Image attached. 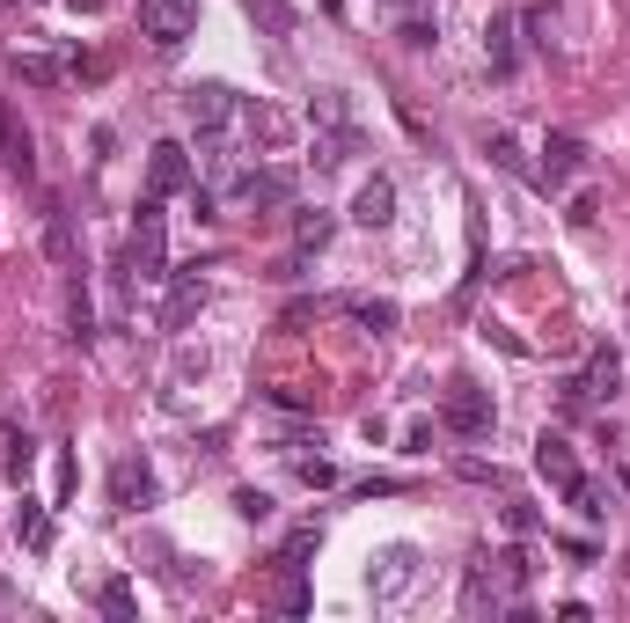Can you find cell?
<instances>
[{
  "label": "cell",
  "instance_id": "1",
  "mask_svg": "<svg viewBox=\"0 0 630 623\" xmlns=\"http://www.w3.org/2000/svg\"><path fill=\"white\" fill-rule=\"evenodd\" d=\"M521 587H528V551L506 543L499 557H477V565L462 573V616H469V623L506 616L513 601H521Z\"/></svg>",
  "mask_w": 630,
  "mask_h": 623
},
{
  "label": "cell",
  "instance_id": "2",
  "mask_svg": "<svg viewBox=\"0 0 630 623\" xmlns=\"http://www.w3.org/2000/svg\"><path fill=\"white\" fill-rule=\"evenodd\" d=\"M125 272H132V287H162L170 279V220H162V198H140L132 242H125Z\"/></svg>",
  "mask_w": 630,
  "mask_h": 623
},
{
  "label": "cell",
  "instance_id": "3",
  "mask_svg": "<svg viewBox=\"0 0 630 623\" xmlns=\"http://www.w3.org/2000/svg\"><path fill=\"white\" fill-rule=\"evenodd\" d=\"M184 118H191L198 140H213V132H228V125L243 118V96H235L228 81H191V89H184Z\"/></svg>",
  "mask_w": 630,
  "mask_h": 623
},
{
  "label": "cell",
  "instance_id": "4",
  "mask_svg": "<svg viewBox=\"0 0 630 623\" xmlns=\"http://www.w3.org/2000/svg\"><path fill=\"white\" fill-rule=\"evenodd\" d=\"M440 426L462 432V440H485V432L499 426V404H491V389L455 382V389H447V404H440Z\"/></svg>",
  "mask_w": 630,
  "mask_h": 623
},
{
  "label": "cell",
  "instance_id": "5",
  "mask_svg": "<svg viewBox=\"0 0 630 623\" xmlns=\"http://www.w3.org/2000/svg\"><path fill=\"white\" fill-rule=\"evenodd\" d=\"M198 30V0H140V37L154 51H176Z\"/></svg>",
  "mask_w": 630,
  "mask_h": 623
},
{
  "label": "cell",
  "instance_id": "6",
  "mask_svg": "<svg viewBox=\"0 0 630 623\" xmlns=\"http://www.w3.org/2000/svg\"><path fill=\"white\" fill-rule=\"evenodd\" d=\"M191 184H198V169H191V147L184 140L147 147V198H176V192H191Z\"/></svg>",
  "mask_w": 630,
  "mask_h": 623
},
{
  "label": "cell",
  "instance_id": "7",
  "mask_svg": "<svg viewBox=\"0 0 630 623\" xmlns=\"http://www.w3.org/2000/svg\"><path fill=\"white\" fill-rule=\"evenodd\" d=\"M580 169H586V140L580 132H550V140H542V169H535V176H542V198H558Z\"/></svg>",
  "mask_w": 630,
  "mask_h": 623
},
{
  "label": "cell",
  "instance_id": "8",
  "mask_svg": "<svg viewBox=\"0 0 630 623\" xmlns=\"http://www.w3.org/2000/svg\"><path fill=\"white\" fill-rule=\"evenodd\" d=\"M418 579V551L411 543H388L382 557H374V573H366V587H374V601H404Z\"/></svg>",
  "mask_w": 630,
  "mask_h": 623
},
{
  "label": "cell",
  "instance_id": "9",
  "mask_svg": "<svg viewBox=\"0 0 630 623\" xmlns=\"http://www.w3.org/2000/svg\"><path fill=\"white\" fill-rule=\"evenodd\" d=\"M616 382H623V360L602 345V353L586 360V374H572V382H564V404H608V396H616Z\"/></svg>",
  "mask_w": 630,
  "mask_h": 623
},
{
  "label": "cell",
  "instance_id": "10",
  "mask_svg": "<svg viewBox=\"0 0 630 623\" xmlns=\"http://www.w3.org/2000/svg\"><path fill=\"white\" fill-rule=\"evenodd\" d=\"M110 506H118V514L154 506V470H147V455H118V470H110Z\"/></svg>",
  "mask_w": 630,
  "mask_h": 623
},
{
  "label": "cell",
  "instance_id": "11",
  "mask_svg": "<svg viewBox=\"0 0 630 623\" xmlns=\"http://www.w3.org/2000/svg\"><path fill=\"white\" fill-rule=\"evenodd\" d=\"M198 309H206V264H191V272H176V279H170V301H162V331H184Z\"/></svg>",
  "mask_w": 630,
  "mask_h": 623
},
{
  "label": "cell",
  "instance_id": "12",
  "mask_svg": "<svg viewBox=\"0 0 630 623\" xmlns=\"http://www.w3.org/2000/svg\"><path fill=\"white\" fill-rule=\"evenodd\" d=\"M243 206H257V214L293 206V169H249L243 176Z\"/></svg>",
  "mask_w": 630,
  "mask_h": 623
},
{
  "label": "cell",
  "instance_id": "13",
  "mask_svg": "<svg viewBox=\"0 0 630 623\" xmlns=\"http://www.w3.org/2000/svg\"><path fill=\"white\" fill-rule=\"evenodd\" d=\"M352 220H360V228H388V220H396V184H388V176H366L360 192H352Z\"/></svg>",
  "mask_w": 630,
  "mask_h": 623
},
{
  "label": "cell",
  "instance_id": "14",
  "mask_svg": "<svg viewBox=\"0 0 630 623\" xmlns=\"http://www.w3.org/2000/svg\"><path fill=\"white\" fill-rule=\"evenodd\" d=\"M535 470H542V477L558 484H580V455H572V440H564V432H542V440H535Z\"/></svg>",
  "mask_w": 630,
  "mask_h": 623
},
{
  "label": "cell",
  "instance_id": "15",
  "mask_svg": "<svg viewBox=\"0 0 630 623\" xmlns=\"http://www.w3.org/2000/svg\"><path fill=\"white\" fill-rule=\"evenodd\" d=\"M360 147V125H315V169H345Z\"/></svg>",
  "mask_w": 630,
  "mask_h": 623
},
{
  "label": "cell",
  "instance_id": "16",
  "mask_svg": "<svg viewBox=\"0 0 630 623\" xmlns=\"http://www.w3.org/2000/svg\"><path fill=\"white\" fill-rule=\"evenodd\" d=\"M0 154H8V169H15V176H37L30 132H23V118H15V103H8V96H0Z\"/></svg>",
  "mask_w": 630,
  "mask_h": 623
},
{
  "label": "cell",
  "instance_id": "17",
  "mask_svg": "<svg viewBox=\"0 0 630 623\" xmlns=\"http://www.w3.org/2000/svg\"><path fill=\"white\" fill-rule=\"evenodd\" d=\"M271 609H279V616H308V609H315L308 565H279V579H271Z\"/></svg>",
  "mask_w": 630,
  "mask_h": 623
},
{
  "label": "cell",
  "instance_id": "18",
  "mask_svg": "<svg viewBox=\"0 0 630 623\" xmlns=\"http://www.w3.org/2000/svg\"><path fill=\"white\" fill-rule=\"evenodd\" d=\"M15 535H23L37 557L51 551V514H45V499H30V484H23V506H15Z\"/></svg>",
  "mask_w": 630,
  "mask_h": 623
},
{
  "label": "cell",
  "instance_id": "19",
  "mask_svg": "<svg viewBox=\"0 0 630 623\" xmlns=\"http://www.w3.org/2000/svg\"><path fill=\"white\" fill-rule=\"evenodd\" d=\"M0 470H8V484L23 492L30 484V470H37V440H30L23 426H8V448H0Z\"/></svg>",
  "mask_w": 630,
  "mask_h": 623
},
{
  "label": "cell",
  "instance_id": "20",
  "mask_svg": "<svg viewBox=\"0 0 630 623\" xmlns=\"http://www.w3.org/2000/svg\"><path fill=\"white\" fill-rule=\"evenodd\" d=\"M345 315H352L360 331H374V337H388L396 323H404V315H396V301H374V293H352V301H345Z\"/></svg>",
  "mask_w": 630,
  "mask_h": 623
},
{
  "label": "cell",
  "instance_id": "21",
  "mask_svg": "<svg viewBox=\"0 0 630 623\" xmlns=\"http://www.w3.org/2000/svg\"><path fill=\"white\" fill-rule=\"evenodd\" d=\"M513 30H521V15H491V30H485L491 73H513V67H521V51H513Z\"/></svg>",
  "mask_w": 630,
  "mask_h": 623
},
{
  "label": "cell",
  "instance_id": "22",
  "mask_svg": "<svg viewBox=\"0 0 630 623\" xmlns=\"http://www.w3.org/2000/svg\"><path fill=\"white\" fill-rule=\"evenodd\" d=\"M8 73H15V81H30V89H59V81H67V67H59V59H45V51H15V59H8Z\"/></svg>",
  "mask_w": 630,
  "mask_h": 623
},
{
  "label": "cell",
  "instance_id": "23",
  "mask_svg": "<svg viewBox=\"0 0 630 623\" xmlns=\"http://www.w3.org/2000/svg\"><path fill=\"white\" fill-rule=\"evenodd\" d=\"M485 154H491V162H499V169H506V176H521L528 192H542V176H535V169H528V154L513 147V132H491V140H485Z\"/></svg>",
  "mask_w": 630,
  "mask_h": 623
},
{
  "label": "cell",
  "instance_id": "24",
  "mask_svg": "<svg viewBox=\"0 0 630 623\" xmlns=\"http://www.w3.org/2000/svg\"><path fill=\"white\" fill-rule=\"evenodd\" d=\"M243 8L265 23V37H293V30H301V8H293V0H243Z\"/></svg>",
  "mask_w": 630,
  "mask_h": 623
},
{
  "label": "cell",
  "instance_id": "25",
  "mask_svg": "<svg viewBox=\"0 0 630 623\" xmlns=\"http://www.w3.org/2000/svg\"><path fill=\"white\" fill-rule=\"evenodd\" d=\"M96 609H103L110 623H132V616H140V595H132V579H103V587H96Z\"/></svg>",
  "mask_w": 630,
  "mask_h": 623
},
{
  "label": "cell",
  "instance_id": "26",
  "mask_svg": "<svg viewBox=\"0 0 630 623\" xmlns=\"http://www.w3.org/2000/svg\"><path fill=\"white\" fill-rule=\"evenodd\" d=\"M45 250H51L59 272H73V220H67V206H51V214H45Z\"/></svg>",
  "mask_w": 630,
  "mask_h": 623
},
{
  "label": "cell",
  "instance_id": "27",
  "mask_svg": "<svg viewBox=\"0 0 630 623\" xmlns=\"http://www.w3.org/2000/svg\"><path fill=\"white\" fill-rule=\"evenodd\" d=\"M564 499L580 506V521H608V506H616V499H608V484H594V477L564 484Z\"/></svg>",
  "mask_w": 630,
  "mask_h": 623
},
{
  "label": "cell",
  "instance_id": "28",
  "mask_svg": "<svg viewBox=\"0 0 630 623\" xmlns=\"http://www.w3.org/2000/svg\"><path fill=\"white\" fill-rule=\"evenodd\" d=\"M67 337H73V345L96 337V309H89V287H81V279H73V293H67Z\"/></svg>",
  "mask_w": 630,
  "mask_h": 623
},
{
  "label": "cell",
  "instance_id": "29",
  "mask_svg": "<svg viewBox=\"0 0 630 623\" xmlns=\"http://www.w3.org/2000/svg\"><path fill=\"white\" fill-rule=\"evenodd\" d=\"M315 551H323V521H301L287 543H279V565H308Z\"/></svg>",
  "mask_w": 630,
  "mask_h": 623
},
{
  "label": "cell",
  "instance_id": "30",
  "mask_svg": "<svg viewBox=\"0 0 630 623\" xmlns=\"http://www.w3.org/2000/svg\"><path fill=\"white\" fill-rule=\"evenodd\" d=\"M330 235H338V220L323 214V206H315V214H293V242H301V250H323Z\"/></svg>",
  "mask_w": 630,
  "mask_h": 623
},
{
  "label": "cell",
  "instance_id": "31",
  "mask_svg": "<svg viewBox=\"0 0 630 623\" xmlns=\"http://www.w3.org/2000/svg\"><path fill=\"white\" fill-rule=\"evenodd\" d=\"M243 118H249V132H257L265 147L287 140V118H279V111H265V103H243Z\"/></svg>",
  "mask_w": 630,
  "mask_h": 623
},
{
  "label": "cell",
  "instance_id": "32",
  "mask_svg": "<svg viewBox=\"0 0 630 623\" xmlns=\"http://www.w3.org/2000/svg\"><path fill=\"white\" fill-rule=\"evenodd\" d=\"M293 477L308 484V492H330V484H338V470H330L323 455H293Z\"/></svg>",
  "mask_w": 630,
  "mask_h": 623
},
{
  "label": "cell",
  "instance_id": "33",
  "mask_svg": "<svg viewBox=\"0 0 630 623\" xmlns=\"http://www.w3.org/2000/svg\"><path fill=\"white\" fill-rule=\"evenodd\" d=\"M308 125H352V111H345V96H338V89H323V96L308 103Z\"/></svg>",
  "mask_w": 630,
  "mask_h": 623
},
{
  "label": "cell",
  "instance_id": "34",
  "mask_svg": "<svg viewBox=\"0 0 630 623\" xmlns=\"http://www.w3.org/2000/svg\"><path fill=\"white\" fill-rule=\"evenodd\" d=\"M235 514H243V521H271V492L243 484V492H235Z\"/></svg>",
  "mask_w": 630,
  "mask_h": 623
},
{
  "label": "cell",
  "instance_id": "35",
  "mask_svg": "<svg viewBox=\"0 0 630 623\" xmlns=\"http://www.w3.org/2000/svg\"><path fill=\"white\" fill-rule=\"evenodd\" d=\"M506 528H513V535H535V528H542V514H535L528 499H506Z\"/></svg>",
  "mask_w": 630,
  "mask_h": 623
},
{
  "label": "cell",
  "instance_id": "36",
  "mask_svg": "<svg viewBox=\"0 0 630 623\" xmlns=\"http://www.w3.org/2000/svg\"><path fill=\"white\" fill-rule=\"evenodd\" d=\"M433 37H440V30L425 23V15H404V45H411V51H425V45H433Z\"/></svg>",
  "mask_w": 630,
  "mask_h": 623
},
{
  "label": "cell",
  "instance_id": "37",
  "mask_svg": "<svg viewBox=\"0 0 630 623\" xmlns=\"http://www.w3.org/2000/svg\"><path fill=\"white\" fill-rule=\"evenodd\" d=\"M352 492H360V499H396V492H404V477H360Z\"/></svg>",
  "mask_w": 630,
  "mask_h": 623
},
{
  "label": "cell",
  "instance_id": "38",
  "mask_svg": "<svg viewBox=\"0 0 630 623\" xmlns=\"http://www.w3.org/2000/svg\"><path fill=\"white\" fill-rule=\"evenodd\" d=\"M271 404H279V411H315V396H308V389H293V382H279V389H271Z\"/></svg>",
  "mask_w": 630,
  "mask_h": 623
},
{
  "label": "cell",
  "instance_id": "39",
  "mask_svg": "<svg viewBox=\"0 0 630 623\" xmlns=\"http://www.w3.org/2000/svg\"><path fill=\"white\" fill-rule=\"evenodd\" d=\"M455 477H469V484H499V470H491V462H477V455H462V462H455Z\"/></svg>",
  "mask_w": 630,
  "mask_h": 623
},
{
  "label": "cell",
  "instance_id": "40",
  "mask_svg": "<svg viewBox=\"0 0 630 623\" xmlns=\"http://www.w3.org/2000/svg\"><path fill=\"white\" fill-rule=\"evenodd\" d=\"M0 609H23V595H15V587H8V579H0Z\"/></svg>",
  "mask_w": 630,
  "mask_h": 623
},
{
  "label": "cell",
  "instance_id": "41",
  "mask_svg": "<svg viewBox=\"0 0 630 623\" xmlns=\"http://www.w3.org/2000/svg\"><path fill=\"white\" fill-rule=\"evenodd\" d=\"M67 8H81V15H96V8H103V0H67Z\"/></svg>",
  "mask_w": 630,
  "mask_h": 623
},
{
  "label": "cell",
  "instance_id": "42",
  "mask_svg": "<svg viewBox=\"0 0 630 623\" xmlns=\"http://www.w3.org/2000/svg\"><path fill=\"white\" fill-rule=\"evenodd\" d=\"M382 8H411V0H382Z\"/></svg>",
  "mask_w": 630,
  "mask_h": 623
},
{
  "label": "cell",
  "instance_id": "43",
  "mask_svg": "<svg viewBox=\"0 0 630 623\" xmlns=\"http://www.w3.org/2000/svg\"><path fill=\"white\" fill-rule=\"evenodd\" d=\"M0 8H15V0H0Z\"/></svg>",
  "mask_w": 630,
  "mask_h": 623
}]
</instances>
